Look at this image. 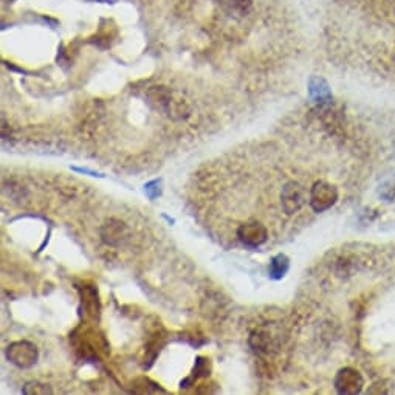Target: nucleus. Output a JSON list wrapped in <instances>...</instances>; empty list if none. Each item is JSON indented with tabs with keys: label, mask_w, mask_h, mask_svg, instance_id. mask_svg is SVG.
I'll list each match as a JSON object with an SVG mask.
<instances>
[{
	"label": "nucleus",
	"mask_w": 395,
	"mask_h": 395,
	"mask_svg": "<svg viewBox=\"0 0 395 395\" xmlns=\"http://www.w3.org/2000/svg\"><path fill=\"white\" fill-rule=\"evenodd\" d=\"M149 103L152 104L157 110H161L169 117L174 118L175 113L183 117L185 112H188V107L182 98H175L174 93L164 87H155L149 93Z\"/></svg>",
	"instance_id": "f257e3e1"
},
{
	"label": "nucleus",
	"mask_w": 395,
	"mask_h": 395,
	"mask_svg": "<svg viewBox=\"0 0 395 395\" xmlns=\"http://www.w3.org/2000/svg\"><path fill=\"white\" fill-rule=\"evenodd\" d=\"M8 361L20 369H28L39 360V350L30 341H14L5 350Z\"/></svg>",
	"instance_id": "f03ea898"
},
{
	"label": "nucleus",
	"mask_w": 395,
	"mask_h": 395,
	"mask_svg": "<svg viewBox=\"0 0 395 395\" xmlns=\"http://www.w3.org/2000/svg\"><path fill=\"white\" fill-rule=\"evenodd\" d=\"M336 200H338V189L327 182H316L308 197L312 210L316 213L327 211L336 203Z\"/></svg>",
	"instance_id": "7ed1b4c3"
},
{
	"label": "nucleus",
	"mask_w": 395,
	"mask_h": 395,
	"mask_svg": "<svg viewBox=\"0 0 395 395\" xmlns=\"http://www.w3.org/2000/svg\"><path fill=\"white\" fill-rule=\"evenodd\" d=\"M237 237L239 240L250 248H257L264 245L268 239V231L259 222H247V224L240 225V228L237 229Z\"/></svg>",
	"instance_id": "20e7f679"
},
{
	"label": "nucleus",
	"mask_w": 395,
	"mask_h": 395,
	"mask_svg": "<svg viewBox=\"0 0 395 395\" xmlns=\"http://www.w3.org/2000/svg\"><path fill=\"white\" fill-rule=\"evenodd\" d=\"M281 200H282V208L287 214L298 213L301 208L304 206L306 200H307L304 186L299 185L298 182L287 183L282 188Z\"/></svg>",
	"instance_id": "39448f33"
},
{
	"label": "nucleus",
	"mask_w": 395,
	"mask_h": 395,
	"mask_svg": "<svg viewBox=\"0 0 395 395\" xmlns=\"http://www.w3.org/2000/svg\"><path fill=\"white\" fill-rule=\"evenodd\" d=\"M363 377L361 373L352 369V368H344L338 372V375L335 377V389L340 394L346 395H355L360 394L363 389Z\"/></svg>",
	"instance_id": "423d86ee"
},
{
	"label": "nucleus",
	"mask_w": 395,
	"mask_h": 395,
	"mask_svg": "<svg viewBox=\"0 0 395 395\" xmlns=\"http://www.w3.org/2000/svg\"><path fill=\"white\" fill-rule=\"evenodd\" d=\"M129 229L120 220H110L103 227L101 237L107 245H120L121 242L127 239Z\"/></svg>",
	"instance_id": "0eeeda50"
},
{
	"label": "nucleus",
	"mask_w": 395,
	"mask_h": 395,
	"mask_svg": "<svg viewBox=\"0 0 395 395\" xmlns=\"http://www.w3.org/2000/svg\"><path fill=\"white\" fill-rule=\"evenodd\" d=\"M219 5L228 16L243 17L253 8V0H219Z\"/></svg>",
	"instance_id": "6e6552de"
},
{
	"label": "nucleus",
	"mask_w": 395,
	"mask_h": 395,
	"mask_svg": "<svg viewBox=\"0 0 395 395\" xmlns=\"http://www.w3.org/2000/svg\"><path fill=\"white\" fill-rule=\"evenodd\" d=\"M290 268V259L285 254H278L271 259L268 275L271 279H282Z\"/></svg>",
	"instance_id": "1a4fd4ad"
},
{
	"label": "nucleus",
	"mask_w": 395,
	"mask_h": 395,
	"mask_svg": "<svg viewBox=\"0 0 395 395\" xmlns=\"http://www.w3.org/2000/svg\"><path fill=\"white\" fill-rule=\"evenodd\" d=\"M52 392L53 391L50 389L47 385L39 383V382H30V383H27L24 387V394L27 395H47Z\"/></svg>",
	"instance_id": "9d476101"
},
{
	"label": "nucleus",
	"mask_w": 395,
	"mask_h": 395,
	"mask_svg": "<svg viewBox=\"0 0 395 395\" xmlns=\"http://www.w3.org/2000/svg\"><path fill=\"white\" fill-rule=\"evenodd\" d=\"M210 360L208 358H197L196 361V368H194V375L197 373V377H208L210 375Z\"/></svg>",
	"instance_id": "9b49d317"
},
{
	"label": "nucleus",
	"mask_w": 395,
	"mask_h": 395,
	"mask_svg": "<svg viewBox=\"0 0 395 395\" xmlns=\"http://www.w3.org/2000/svg\"><path fill=\"white\" fill-rule=\"evenodd\" d=\"M160 185H161L160 180H154V182H150V183H148L145 186V192H146V196L150 200H154V199H157L158 196H160V192H161Z\"/></svg>",
	"instance_id": "f8f14e48"
},
{
	"label": "nucleus",
	"mask_w": 395,
	"mask_h": 395,
	"mask_svg": "<svg viewBox=\"0 0 395 395\" xmlns=\"http://www.w3.org/2000/svg\"><path fill=\"white\" fill-rule=\"evenodd\" d=\"M73 171H78V172H85V174H90V175H99L98 172H93V171H89V169H81V168H73ZM101 177V175H99Z\"/></svg>",
	"instance_id": "ddd939ff"
}]
</instances>
